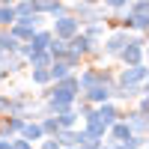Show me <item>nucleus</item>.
Returning a JSON list of instances; mask_svg holds the SVG:
<instances>
[{
	"label": "nucleus",
	"instance_id": "nucleus-29",
	"mask_svg": "<svg viewBox=\"0 0 149 149\" xmlns=\"http://www.w3.org/2000/svg\"><path fill=\"white\" fill-rule=\"evenodd\" d=\"M66 3H72V0H66Z\"/></svg>",
	"mask_w": 149,
	"mask_h": 149
},
{
	"label": "nucleus",
	"instance_id": "nucleus-8",
	"mask_svg": "<svg viewBox=\"0 0 149 149\" xmlns=\"http://www.w3.org/2000/svg\"><path fill=\"white\" fill-rule=\"evenodd\" d=\"M81 98H86L90 104H104V102H110V86L107 84H95L90 90H84Z\"/></svg>",
	"mask_w": 149,
	"mask_h": 149
},
{
	"label": "nucleus",
	"instance_id": "nucleus-24",
	"mask_svg": "<svg viewBox=\"0 0 149 149\" xmlns=\"http://www.w3.org/2000/svg\"><path fill=\"white\" fill-rule=\"evenodd\" d=\"M39 149H63V146L57 143V137H42L39 140Z\"/></svg>",
	"mask_w": 149,
	"mask_h": 149
},
{
	"label": "nucleus",
	"instance_id": "nucleus-13",
	"mask_svg": "<svg viewBox=\"0 0 149 149\" xmlns=\"http://www.w3.org/2000/svg\"><path fill=\"white\" fill-rule=\"evenodd\" d=\"M45 51L51 54V60H63V57L69 54V42H66V39H57V36H54V39L48 42V48H45Z\"/></svg>",
	"mask_w": 149,
	"mask_h": 149
},
{
	"label": "nucleus",
	"instance_id": "nucleus-22",
	"mask_svg": "<svg viewBox=\"0 0 149 149\" xmlns=\"http://www.w3.org/2000/svg\"><path fill=\"white\" fill-rule=\"evenodd\" d=\"M102 3H104V9H110V12H122L131 0H102Z\"/></svg>",
	"mask_w": 149,
	"mask_h": 149
},
{
	"label": "nucleus",
	"instance_id": "nucleus-28",
	"mask_svg": "<svg viewBox=\"0 0 149 149\" xmlns=\"http://www.w3.org/2000/svg\"><path fill=\"white\" fill-rule=\"evenodd\" d=\"M113 149H125V146H122V143H116V146H113Z\"/></svg>",
	"mask_w": 149,
	"mask_h": 149
},
{
	"label": "nucleus",
	"instance_id": "nucleus-9",
	"mask_svg": "<svg viewBox=\"0 0 149 149\" xmlns=\"http://www.w3.org/2000/svg\"><path fill=\"white\" fill-rule=\"evenodd\" d=\"M18 137H24V140H30V143H39L45 134H42V125H39V119H24V125H21V131H18Z\"/></svg>",
	"mask_w": 149,
	"mask_h": 149
},
{
	"label": "nucleus",
	"instance_id": "nucleus-19",
	"mask_svg": "<svg viewBox=\"0 0 149 149\" xmlns=\"http://www.w3.org/2000/svg\"><path fill=\"white\" fill-rule=\"evenodd\" d=\"M12 9H15V18H30L33 15V0H15Z\"/></svg>",
	"mask_w": 149,
	"mask_h": 149
},
{
	"label": "nucleus",
	"instance_id": "nucleus-25",
	"mask_svg": "<svg viewBox=\"0 0 149 149\" xmlns=\"http://www.w3.org/2000/svg\"><path fill=\"white\" fill-rule=\"evenodd\" d=\"M6 113H9V95L0 93V116H6Z\"/></svg>",
	"mask_w": 149,
	"mask_h": 149
},
{
	"label": "nucleus",
	"instance_id": "nucleus-5",
	"mask_svg": "<svg viewBox=\"0 0 149 149\" xmlns=\"http://www.w3.org/2000/svg\"><path fill=\"white\" fill-rule=\"evenodd\" d=\"M33 12L60 18V15H69V3L66 0H33Z\"/></svg>",
	"mask_w": 149,
	"mask_h": 149
},
{
	"label": "nucleus",
	"instance_id": "nucleus-6",
	"mask_svg": "<svg viewBox=\"0 0 149 149\" xmlns=\"http://www.w3.org/2000/svg\"><path fill=\"white\" fill-rule=\"evenodd\" d=\"M78 30H81V24L74 21L72 15H60V18H54V27H51V33L57 36V39H66V42H69Z\"/></svg>",
	"mask_w": 149,
	"mask_h": 149
},
{
	"label": "nucleus",
	"instance_id": "nucleus-2",
	"mask_svg": "<svg viewBox=\"0 0 149 149\" xmlns=\"http://www.w3.org/2000/svg\"><path fill=\"white\" fill-rule=\"evenodd\" d=\"M143 57H146V39H143V33L140 36H131L128 45L119 51L122 66H137V63H143Z\"/></svg>",
	"mask_w": 149,
	"mask_h": 149
},
{
	"label": "nucleus",
	"instance_id": "nucleus-3",
	"mask_svg": "<svg viewBox=\"0 0 149 149\" xmlns=\"http://www.w3.org/2000/svg\"><path fill=\"white\" fill-rule=\"evenodd\" d=\"M116 84L122 86H137V84H146V63H137V66H122L119 74H116Z\"/></svg>",
	"mask_w": 149,
	"mask_h": 149
},
{
	"label": "nucleus",
	"instance_id": "nucleus-26",
	"mask_svg": "<svg viewBox=\"0 0 149 149\" xmlns=\"http://www.w3.org/2000/svg\"><path fill=\"white\" fill-rule=\"evenodd\" d=\"M84 3H90V6H102V0H84Z\"/></svg>",
	"mask_w": 149,
	"mask_h": 149
},
{
	"label": "nucleus",
	"instance_id": "nucleus-11",
	"mask_svg": "<svg viewBox=\"0 0 149 149\" xmlns=\"http://www.w3.org/2000/svg\"><path fill=\"white\" fill-rule=\"evenodd\" d=\"M51 39H54V33H51V30H42V27H39V30L33 33V39L27 42V45H30V54H33V51H45Z\"/></svg>",
	"mask_w": 149,
	"mask_h": 149
},
{
	"label": "nucleus",
	"instance_id": "nucleus-27",
	"mask_svg": "<svg viewBox=\"0 0 149 149\" xmlns=\"http://www.w3.org/2000/svg\"><path fill=\"white\" fill-rule=\"evenodd\" d=\"M6 78H9V74H6V72H3V69H0V81H6Z\"/></svg>",
	"mask_w": 149,
	"mask_h": 149
},
{
	"label": "nucleus",
	"instance_id": "nucleus-4",
	"mask_svg": "<svg viewBox=\"0 0 149 149\" xmlns=\"http://www.w3.org/2000/svg\"><path fill=\"white\" fill-rule=\"evenodd\" d=\"M39 102L33 93H24V90H18L15 95H9V113H15V116H27L30 113V107Z\"/></svg>",
	"mask_w": 149,
	"mask_h": 149
},
{
	"label": "nucleus",
	"instance_id": "nucleus-20",
	"mask_svg": "<svg viewBox=\"0 0 149 149\" xmlns=\"http://www.w3.org/2000/svg\"><path fill=\"white\" fill-rule=\"evenodd\" d=\"M30 81L36 86H48V84H51V72H48V69H30Z\"/></svg>",
	"mask_w": 149,
	"mask_h": 149
},
{
	"label": "nucleus",
	"instance_id": "nucleus-15",
	"mask_svg": "<svg viewBox=\"0 0 149 149\" xmlns=\"http://www.w3.org/2000/svg\"><path fill=\"white\" fill-rule=\"evenodd\" d=\"M51 66V54L48 51H33L27 57V69H48Z\"/></svg>",
	"mask_w": 149,
	"mask_h": 149
},
{
	"label": "nucleus",
	"instance_id": "nucleus-17",
	"mask_svg": "<svg viewBox=\"0 0 149 149\" xmlns=\"http://www.w3.org/2000/svg\"><path fill=\"white\" fill-rule=\"evenodd\" d=\"M39 125H42V134H45V137H54V134L60 131V122H57L54 113H45V116L39 119Z\"/></svg>",
	"mask_w": 149,
	"mask_h": 149
},
{
	"label": "nucleus",
	"instance_id": "nucleus-18",
	"mask_svg": "<svg viewBox=\"0 0 149 149\" xmlns=\"http://www.w3.org/2000/svg\"><path fill=\"white\" fill-rule=\"evenodd\" d=\"M18 39H15V36H12L9 30H0V51H9V54H15L18 51Z\"/></svg>",
	"mask_w": 149,
	"mask_h": 149
},
{
	"label": "nucleus",
	"instance_id": "nucleus-12",
	"mask_svg": "<svg viewBox=\"0 0 149 149\" xmlns=\"http://www.w3.org/2000/svg\"><path fill=\"white\" fill-rule=\"evenodd\" d=\"M57 116V122H60V128H78V110H74V104L72 107H66V110H60V113H54Z\"/></svg>",
	"mask_w": 149,
	"mask_h": 149
},
{
	"label": "nucleus",
	"instance_id": "nucleus-14",
	"mask_svg": "<svg viewBox=\"0 0 149 149\" xmlns=\"http://www.w3.org/2000/svg\"><path fill=\"white\" fill-rule=\"evenodd\" d=\"M81 33L86 36V39H93V42H102L104 39V21H93V24H84Z\"/></svg>",
	"mask_w": 149,
	"mask_h": 149
},
{
	"label": "nucleus",
	"instance_id": "nucleus-21",
	"mask_svg": "<svg viewBox=\"0 0 149 149\" xmlns=\"http://www.w3.org/2000/svg\"><path fill=\"white\" fill-rule=\"evenodd\" d=\"M15 24V9L12 6H0V30H6Z\"/></svg>",
	"mask_w": 149,
	"mask_h": 149
},
{
	"label": "nucleus",
	"instance_id": "nucleus-7",
	"mask_svg": "<svg viewBox=\"0 0 149 149\" xmlns=\"http://www.w3.org/2000/svg\"><path fill=\"white\" fill-rule=\"evenodd\" d=\"M128 39H131V33H128V30H113V33L107 36V42L102 45V51H104L107 57H119V51L128 45Z\"/></svg>",
	"mask_w": 149,
	"mask_h": 149
},
{
	"label": "nucleus",
	"instance_id": "nucleus-16",
	"mask_svg": "<svg viewBox=\"0 0 149 149\" xmlns=\"http://www.w3.org/2000/svg\"><path fill=\"white\" fill-rule=\"evenodd\" d=\"M48 72H51V84H54V81H63V78H69V74H72V69L63 63V60H51Z\"/></svg>",
	"mask_w": 149,
	"mask_h": 149
},
{
	"label": "nucleus",
	"instance_id": "nucleus-23",
	"mask_svg": "<svg viewBox=\"0 0 149 149\" xmlns=\"http://www.w3.org/2000/svg\"><path fill=\"white\" fill-rule=\"evenodd\" d=\"M12 149H36V143H30V140H24V137H12Z\"/></svg>",
	"mask_w": 149,
	"mask_h": 149
},
{
	"label": "nucleus",
	"instance_id": "nucleus-1",
	"mask_svg": "<svg viewBox=\"0 0 149 149\" xmlns=\"http://www.w3.org/2000/svg\"><path fill=\"white\" fill-rule=\"evenodd\" d=\"M69 15L84 27V24H93V21H104L107 12H104V6H90V3H84V0H72L69 3Z\"/></svg>",
	"mask_w": 149,
	"mask_h": 149
},
{
	"label": "nucleus",
	"instance_id": "nucleus-10",
	"mask_svg": "<svg viewBox=\"0 0 149 149\" xmlns=\"http://www.w3.org/2000/svg\"><path fill=\"white\" fill-rule=\"evenodd\" d=\"M122 119L128 122L131 134H146V128H149V119H146V113H140V110H134V113H122Z\"/></svg>",
	"mask_w": 149,
	"mask_h": 149
}]
</instances>
